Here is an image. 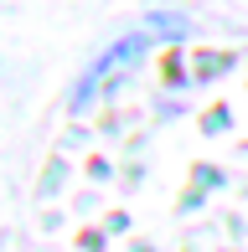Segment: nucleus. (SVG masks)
Masks as SVG:
<instances>
[{"instance_id":"1","label":"nucleus","mask_w":248,"mask_h":252,"mask_svg":"<svg viewBox=\"0 0 248 252\" xmlns=\"http://www.w3.org/2000/svg\"><path fill=\"white\" fill-rule=\"evenodd\" d=\"M145 47H150V36H145V31H129L124 41H114V47H109V52L83 72V83H78V93H73V108H88V103H98V98H104L109 88H114L119 77L145 57Z\"/></svg>"}]
</instances>
